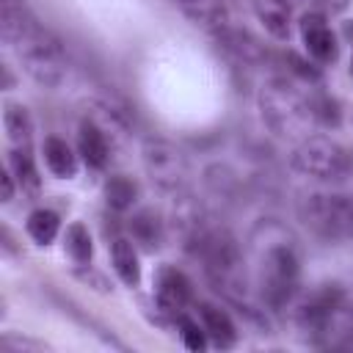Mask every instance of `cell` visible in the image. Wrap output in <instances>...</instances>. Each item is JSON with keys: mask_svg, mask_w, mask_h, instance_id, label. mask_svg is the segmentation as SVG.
I'll use <instances>...</instances> for the list:
<instances>
[{"mask_svg": "<svg viewBox=\"0 0 353 353\" xmlns=\"http://www.w3.org/2000/svg\"><path fill=\"white\" fill-rule=\"evenodd\" d=\"M259 113L262 121L279 138H306L314 132L317 119L312 110V97H303L287 80H268L259 91Z\"/></svg>", "mask_w": 353, "mask_h": 353, "instance_id": "6da1fadb", "label": "cell"}, {"mask_svg": "<svg viewBox=\"0 0 353 353\" xmlns=\"http://www.w3.org/2000/svg\"><path fill=\"white\" fill-rule=\"evenodd\" d=\"M14 50H17L19 61H22V66H25V72L36 83H41L47 88H55V85L63 83V77L69 72L66 52H63L61 41L39 19L17 39Z\"/></svg>", "mask_w": 353, "mask_h": 353, "instance_id": "7a4b0ae2", "label": "cell"}, {"mask_svg": "<svg viewBox=\"0 0 353 353\" xmlns=\"http://www.w3.org/2000/svg\"><path fill=\"white\" fill-rule=\"evenodd\" d=\"M292 168L303 176L331 182V179H342L347 174L350 157L328 135H314L312 132V135L298 141V146L292 152Z\"/></svg>", "mask_w": 353, "mask_h": 353, "instance_id": "3957f363", "label": "cell"}, {"mask_svg": "<svg viewBox=\"0 0 353 353\" xmlns=\"http://www.w3.org/2000/svg\"><path fill=\"white\" fill-rule=\"evenodd\" d=\"M298 256L292 251V245L279 243L270 245L262 256V268H259V287H262V301L270 309H281L292 301L295 290H298Z\"/></svg>", "mask_w": 353, "mask_h": 353, "instance_id": "277c9868", "label": "cell"}, {"mask_svg": "<svg viewBox=\"0 0 353 353\" xmlns=\"http://www.w3.org/2000/svg\"><path fill=\"white\" fill-rule=\"evenodd\" d=\"M143 168L152 176V182L163 190H179L188 182L190 165L179 146H174L165 138H146L143 141Z\"/></svg>", "mask_w": 353, "mask_h": 353, "instance_id": "5b68a950", "label": "cell"}, {"mask_svg": "<svg viewBox=\"0 0 353 353\" xmlns=\"http://www.w3.org/2000/svg\"><path fill=\"white\" fill-rule=\"evenodd\" d=\"M303 223L320 237H342L353 232V207L342 196H306L301 201Z\"/></svg>", "mask_w": 353, "mask_h": 353, "instance_id": "8992f818", "label": "cell"}, {"mask_svg": "<svg viewBox=\"0 0 353 353\" xmlns=\"http://www.w3.org/2000/svg\"><path fill=\"white\" fill-rule=\"evenodd\" d=\"M154 298H157V309L160 312L179 314L193 301V284L179 268L163 265L154 273Z\"/></svg>", "mask_w": 353, "mask_h": 353, "instance_id": "52a82bcc", "label": "cell"}, {"mask_svg": "<svg viewBox=\"0 0 353 353\" xmlns=\"http://www.w3.org/2000/svg\"><path fill=\"white\" fill-rule=\"evenodd\" d=\"M328 17L317 14V11H309L301 17V39L306 44V52L317 61V63H334L336 55H339V44H336V36L331 30V25L325 22Z\"/></svg>", "mask_w": 353, "mask_h": 353, "instance_id": "ba28073f", "label": "cell"}, {"mask_svg": "<svg viewBox=\"0 0 353 353\" xmlns=\"http://www.w3.org/2000/svg\"><path fill=\"white\" fill-rule=\"evenodd\" d=\"M212 36H215V41H218L221 50H226L232 58H237V61H243V63H262V61L268 58V52H265V47L259 44V39H256L251 30L234 25L232 19L221 22V25L212 30Z\"/></svg>", "mask_w": 353, "mask_h": 353, "instance_id": "9c48e42d", "label": "cell"}, {"mask_svg": "<svg viewBox=\"0 0 353 353\" xmlns=\"http://www.w3.org/2000/svg\"><path fill=\"white\" fill-rule=\"evenodd\" d=\"M77 152H80V157L85 160L88 168H105L108 160H110L108 138L91 119L80 121V127H77Z\"/></svg>", "mask_w": 353, "mask_h": 353, "instance_id": "30bf717a", "label": "cell"}, {"mask_svg": "<svg viewBox=\"0 0 353 353\" xmlns=\"http://www.w3.org/2000/svg\"><path fill=\"white\" fill-rule=\"evenodd\" d=\"M199 320H201V325H204V331L215 347H232L237 342V325L221 306L199 303Z\"/></svg>", "mask_w": 353, "mask_h": 353, "instance_id": "8fae6325", "label": "cell"}, {"mask_svg": "<svg viewBox=\"0 0 353 353\" xmlns=\"http://www.w3.org/2000/svg\"><path fill=\"white\" fill-rule=\"evenodd\" d=\"M254 14L273 39H279V41L290 39L292 8L287 0H254Z\"/></svg>", "mask_w": 353, "mask_h": 353, "instance_id": "7c38bea8", "label": "cell"}, {"mask_svg": "<svg viewBox=\"0 0 353 353\" xmlns=\"http://www.w3.org/2000/svg\"><path fill=\"white\" fill-rule=\"evenodd\" d=\"M36 22L33 11L25 6V0H0V36L6 44H17V39Z\"/></svg>", "mask_w": 353, "mask_h": 353, "instance_id": "4fadbf2b", "label": "cell"}, {"mask_svg": "<svg viewBox=\"0 0 353 353\" xmlns=\"http://www.w3.org/2000/svg\"><path fill=\"white\" fill-rule=\"evenodd\" d=\"M41 154H44V165L50 168L52 176L58 179H72L77 174V154L72 152V146L55 135L44 138V146H41Z\"/></svg>", "mask_w": 353, "mask_h": 353, "instance_id": "5bb4252c", "label": "cell"}, {"mask_svg": "<svg viewBox=\"0 0 353 353\" xmlns=\"http://www.w3.org/2000/svg\"><path fill=\"white\" fill-rule=\"evenodd\" d=\"M8 168H11L14 179H17V185L22 188V193L36 199L39 190H41V176L36 171V163H33V154H30L28 146H14L8 152Z\"/></svg>", "mask_w": 353, "mask_h": 353, "instance_id": "9a60e30c", "label": "cell"}, {"mask_svg": "<svg viewBox=\"0 0 353 353\" xmlns=\"http://www.w3.org/2000/svg\"><path fill=\"white\" fill-rule=\"evenodd\" d=\"M110 262H113L116 276L127 287H138V281H141V265H138V251H135V245L130 240L116 237L110 243Z\"/></svg>", "mask_w": 353, "mask_h": 353, "instance_id": "2e32d148", "label": "cell"}, {"mask_svg": "<svg viewBox=\"0 0 353 353\" xmlns=\"http://www.w3.org/2000/svg\"><path fill=\"white\" fill-rule=\"evenodd\" d=\"M176 6L182 8V14L188 19H193L196 25H204L210 30H215L221 22L229 19L223 0H176Z\"/></svg>", "mask_w": 353, "mask_h": 353, "instance_id": "e0dca14e", "label": "cell"}, {"mask_svg": "<svg viewBox=\"0 0 353 353\" xmlns=\"http://www.w3.org/2000/svg\"><path fill=\"white\" fill-rule=\"evenodd\" d=\"M130 234H132V240H135L141 248L154 251V248L163 243V221H160V215L152 212V210L135 212V215L130 218Z\"/></svg>", "mask_w": 353, "mask_h": 353, "instance_id": "ac0fdd59", "label": "cell"}, {"mask_svg": "<svg viewBox=\"0 0 353 353\" xmlns=\"http://www.w3.org/2000/svg\"><path fill=\"white\" fill-rule=\"evenodd\" d=\"M3 127H6V135H8V141L14 146H30L33 121H30L28 108H22L17 102H6V108H3Z\"/></svg>", "mask_w": 353, "mask_h": 353, "instance_id": "d6986e66", "label": "cell"}, {"mask_svg": "<svg viewBox=\"0 0 353 353\" xmlns=\"http://www.w3.org/2000/svg\"><path fill=\"white\" fill-rule=\"evenodd\" d=\"M102 193H105V201H108L110 210L124 212V210H130V207L135 204V199H138V185H135L130 176H124V174H113V176L105 179Z\"/></svg>", "mask_w": 353, "mask_h": 353, "instance_id": "ffe728a7", "label": "cell"}, {"mask_svg": "<svg viewBox=\"0 0 353 353\" xmlns=\"http://www.w3.org/2000/svg\"><path fill=\"white\" fill-rule=\"evenodd\" d=\"M58 229H61V218L52 210H44V207L33 210L28 215V223H25V232L36 245H50L58 237Z\"/></svg>", "mask_w": 353, "mask_h": 353, "instance_id": "44dd1931", "label": "cell"}, {"mask_svg": "<svg viewBox=\"0 0 353 353\" xmlns=\"http://www.w3.org/2000/svg\"><path fill=\"white\" fill-rule=\"evenodd\" d=\"M63 248H66V254L72 256V262H74V265L85 268V265L91 262V256H94L91 232H88L80 221L69 223V226H66V232H63Z\"/></svg>", "mask_w": 353, "mask_h": 353, "instance_id": "7402d4cb", "label": "cell"}, {"mask_svg": "<svg viewBox=\"0 0 353 353\" xmlns=\"http://www.w3.org/2000/svg\"><path fill=\"white\" fill-rule=\"evenodd\" d=\"M176 328H179V336H182V342H185V347L188 350H204L207 347V331H204V325L199 323V320H193V317H188V314H176Z\"/></svg>", "mask_w": 353, "mask_h": 353, "instance_id": "603a6c76", "label": "cell"}, {"mask_svg": "<svg viewBox=\"0 0 353 353\" xmlns=\"http://www.w3.org/2000/svg\"><path fill=\"white\" fill-rule=\"evenodd\" d=\"M312 110H314L317 124H323V127H336L339 119H342L336 99H331L328 94H317V97H312Z\"/></svg>", "mask_w": 353, "mask_h": 353, "instance_id": "cb8c5ba5", "label": "cell"}, {"mask_svg": "<svg viewBox=\"0 0 353 353\" xmlns=\"http://www.w3.org/2000/svg\"><path fill=\"white\" fill-rule=\"evenodd\" d=\"M284 61L290 63V69H292L298 77H303V80H320V69H317L314 63L303 61L298 52H292V50H290V52L284 55Z\"/></svg>", "mask_w": 353, "mask_h": 353, "instance_id": "d4e9b609", "label": "cell"}, {"mask_svg": "<svg viewBox=\"0 0 353 353\" xmlns=\"http://www.w3.org/2000/svg\"><path fill=\"white\" fill-rule=\"evenodd\" d=\"M350 0H312V11L323 14V17H334V14H342L347 8Z\"/></svg>", "mask_w": 353, "mask_h": 353, "instance_id": "484cf974", "label": "cell"}, {"mask_svg": "<svg viewBox=\"0 0 353 353\" xmlns=\"http://www.w3.org/2000/svg\"><path fill=\"white\" fill-rule=\"evenodd\" d=\"M0 188H3V193H0V201H11V199H14V190H17L11 168H3V171H0Z\"/></svg>", "mask_w": 353, "mask_h": 353, "instance_id": "4316f807", "label": "cell"}, {"mask_svg": "<svg viewBox=\"0 0 353 353\" xmlns=\"http://www.w3.org/2000/svg\"><path fill=\"white\" fill-rule=\"evenodd\" d=\"M342 36H345V39L353 44V19H347V22L342 25Z\"/></svg>", "mask_w": 353, "mask_h": 353, "instance_id": "83f0119b", "label": "cell"}, {"mask_svg": "<svg viewBox=\"0 0 353 353\" xmlns=\"http://www.w3.org/2000/svg\"><path fill=\"white\" fill-rule=\"evenodd\" d=\"M0 69H3V88H11V85H14V77H11L8 66H0Z\"/></svg>", "mask_w": 353, "mask_h": 353, "instance_id": "f1b7e54d", "label": "cell"}, {"mask_svg": "<svg viewBox=\"0 0 353 353\" xmlns=\"http://www.w3.org/2000/svg\"><path fill=\"white\" fill-rule=\"evenodd\" d=\"M350 74H353V58H350Z\"/></svg>", "mask_w": 353, "mask_h": 353, "instance_id": "f546056e", "label": "cell"}]
</instances>
